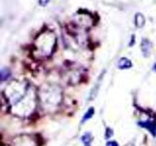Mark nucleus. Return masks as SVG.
<instances>
[{
	"instance_id": "3",
	"label": "nucleus",
	"mask_w": 156,
	"mask_h": 146,
	"mask_svg": "<svg viewBox=\"0 0 156 146\" xmlns=\"http://www.w3.org/2000/svg\"><path fill=\"white\" fill-rule=\"evenodd\" d=\"M61 99V92L56 91H46L41 92V100L45 104H53L56 105Z\"/></svg>"
},
{
	"instance_id": "10",
	"label": "nucleus",
	"mask_w": 156,
	"mask_h": 146,
	"mask_svg": "<svg viewBox=\"0 0 156 146\" xmlns=\"http://www.w3.org/2000/svg\"><path fill=\"white\" fill-rule=\"evenodd\" d=\"M49 2H50V0H38V4L40 5L41 7H45V6H47Z\"/></svg>"
},
{
	"instance_id": "5",
	"label": "nucleus",
	"mask_w": 156,
	"mask_h": 146,
	"mask_svg": "<svg viewBox=\"0 0 156 146\" xmlns=\"http://www.w3.org/2000/svg\"><path fill=\"white\" fill-rule=\"evenodd\" d=\"M139 125L143 128H145L146 130H148L149 133L152 134L153 136H156V122L154 121H141L139 123Z\"/></svg>"
},
{
	"instance_id": "2",
	"label": "nucleus",
	"mask_w": 156,
	"mask_h": 146,
	"mask_svg": "<svg viewBox=\"0 0 156 146\" xmlns=\"http://www.w3.org/2000/svg\"><path fill=\"white\" fill-rule=\"evenodd\" d=\"M9 101L14 105L19 103L24 96L28 94L27 87L23 85V83L13 82L9 87H7L6 92H4Z\"/></svg>"
},
{
	"instance_id": "9",
	"label": "nucleus",
	"mask_w": 156,
	"mask_h": 146,
	"mask_svg": "<svg viewBox=\"0 0 156 146\" xmlns=\"http://www.w3.org/2000/svg\"><path fill=\"white\" fill-rule=\"evenodd\" d=\"M81 140L83 141V142H84L85 146L90 145L91 141H92V136H91V134H90V133H86V134H84V135H83L82 137H81Z\"/></svg>"
},
{
	"instance_id": "7",
	"label": "nucleus",
	"mask_w": 156,
	"mask_h": 146,
	"mask_svg": "<svg viewBox=\"0 0 156 146\" xmlns=\"http://www.w3.org/2000/svg\"><path fill=\"white\" fill-rule=\"evenodd\" d=\"M134 21H135V26L138 28H143L145 24V18L141 13H136Z\"/></svg>"
},
{
	"instance_id": "14",
	"label": "nucleus",
	"mask_w": 156,
	"mask_h": 146,
	"mask_svg": "<svg viewBox=\"0 0 156 146\" xmlns=\"http://www.w3.org/2000/svg\"><path fill=\"white\" fill-rule=\"evenodd\" d=\"M153 70L156 72V63H154V65H153Z\"/></svg>"
},
{
	"instance_id": "13",
	"label": "nucleus",
	"mask_w": 156,
	"mask_h": 146,
	"mask_svg": "<svg viewBox=\"0 0 156 146\" xmlns=\"http://www.w3.org/2000/svg\"><path fill=\"white\" fill-rule=\"evenodd\" d=\"M134 43H135V35H132V38H131V42H130V44H129V46H130V47L134 46V45H133Z\"/></svg>"
},
{
	"instance_id": "1",
	"label": "nucleus",
	"mask_w": 156,
	"mask_h": 146,
	"mask_svg": "<svg viewBox=\"0 0 156 146\" xmlns=\"http://www.w3.org/2000/svg\"><path fill=\"white\" fill-rule=\"evenodd\" d=\"M56 35L53 31H45L36 40V47L40 54L45 57L52 55L54 49L56 47Z\"/></svg>"
},
{
	"instance_id": "4",
	"label": "nucleus",
	"mask_w": 156,
	"mask_h": 146,
	"mask_svg": "<svg viewBox=\"0 0 156 146\" xmlns=\"http://www.w3.org/2000/svg\"><path fill=\"white\" fill-rule=\"evenodd\" d=\"M151 49H152V44H151L150 40H148V39H146V38L143 39V41H141V44H140V50L144 57H148L150 56Z\"/></svg>"
},
{
	"instance_id": "8",
	"label": "nucleus",
	"mask_w": 156,
	"mask_h": 146,
	"mask_svg": "<svg viewBox=\"0 0 156 146\" xmlns=\"http://www.w3.org/2000/svg\"><path fill=\"white\" fill-rule=\"evenodd\" d=\"M94 113H95V109L93 108V107H91V108L88 109V111L84 114V116H83V118H82V121H81L82 124L85 123V121H88L89 119H91L93 117V115H94Z\"/></svg>"
},
{
	"instance_id": "12",
	"label": "nucleus",
	"mask_w": 156,
	"mask_h": 146,
	"mask_svg": "<svg viewBox=\"0 0 156 146\" xmlns=\"http://www.w3.org/2000/svg\"><path fill=\"white\" fill-rule=\"evenodd\" d=\"M106 146H118V143L115 142V141H108L106 143Z\"/></svg>"
},
{
	"instance_id": "6",
	"label": "nucleus",
	"mask_w": 156,
	"mask_h": 146,
	"mask_svg": "<svg viewBox=\"0 0 156 146\" xmlns=\"http://www.w3.org/2000/svg\"><path fill=\"white\" fill-rule=\"evenodd\" d=\"M133 66V63L128 57H121L117 62V67L119 69H130Z\"/></svg>"
},
{
	"instance_id": "11",
	"label": "nucleus",
	"mask_w": 156,
	"mask_h": 146,
	"mask_svg": "<svg viewBox=\"0 0 156 146\" xmlns=\"http://www.w3.org/2000/svg\"><path fill=\"white\" fill-rule=\"evenodd\" d=\"M112 134H113V131H112V130H111V129H106L105 137H106L107 139H108V138H110V137H111Z\"/></svg>"
}]
</instances>
